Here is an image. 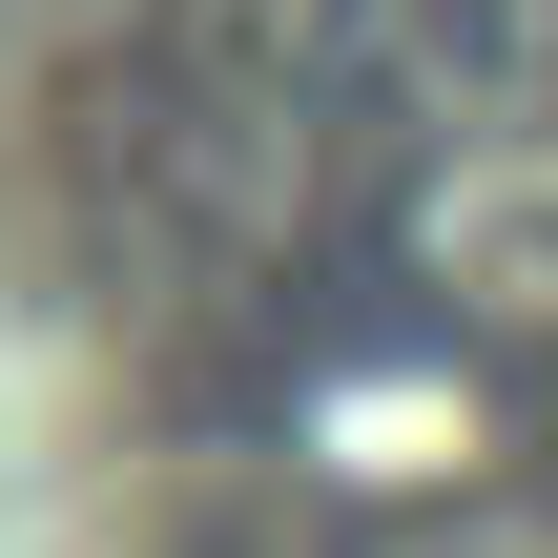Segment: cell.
<instances>
[{"label":"cell","instance_id":"obj_1","mask_svg":"<svg viewBox=\"0 0 558 558\" xmlns=\"http://www.w3.org/2000/svg\"><path fill=\"white\" fill-rule=\"evenodd\" d=\"M0 558H558V0H0Z\"/></svg>","mask_w":558,"mask_h":558}]
</instances>
